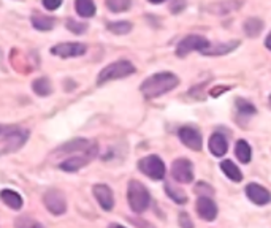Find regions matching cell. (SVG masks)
I'll list each match as a JSON object with an SVG mask.
<instances>
[{"instance_id":"6da1fadb","label":"cell","mask_w":271,"mask_h":228,"mask_svg":"<svg viewBox=\"0 0 271 228\" xmlns=\"http://www.w3.org/2000/svg\"><path fill=\"white\" fill-rule=\"evenodd\" d=\"M179 84V80L175 73L162 71L156 73L141 84V92L146 99H157L160 95H165L170 90H173Z\"/></svg>"},{"instance_id":"7a4b0ae2","label":"cell","mask_w":271,"mask_h":228,"mask_svg":"<svg viewBox=\"0 0 271 228\" xmlns=\"http://www.w3.org/2000/svg\"><path fill=\"white\" fill-rule=\"evenodd\" d=\"M29 140V131L20 127L8 128L0 138V157L20 150Z\"/></svg>"},{"instance_id":"3957f363","label":"cell","mask_w":271,"mask_h":228,"mask_svg":"<svg viewBox=\"0 0 271 228\" xmlns=\"http://www.w3.org/2000/svg\"><path fill=\"white\" fill-rule=\"evenodd\" d=\"M127 200H129V206L133 213L141 214L149 207V192L148 188L144 187L140 181L132 179L127 185Z\"/></svg>"},{"instance_id":"277c9868","label":"cell","mask_w":271,"mask_h":228,"mask_svg":"<svg viewBox=\"0 0 271 228\" xmlns=\"http://www.w3.org/2000/svg\"><path fill=\"white\" fill-rule=\"evenodd\" d=\"M135 73V67L132 62L129 61H118L113 62L110 65H106L100 73H99V84H105L108 81H113V80H121L125 78V76L133 74Z\"/></svg>"},{"instance_id":"5b68a950","label":"cell","mask_w":271,"mask_h":228,"mask_svg":"<svg viewBox=\"0 0 271 228\" xmlns=\"http://www.w3.org/2000/svg\"><path fill=\"white\" fill-rule=\"evenodd\" d=\"M138 169L141 171L144 176H148L152 181H162L165 178V173H167L165 163L162 162V159L157 157V156L143 157L138 162Z\"/></svg>"},{"instance_id":"8992f818","label":"cell","mask_w":271,"mask_h":228,"mask_svg":"<svg viewBox=\"0 0 271 228\" xmlns=\"http://www.w3.org/2000/svg\"><path fill=\"white\" fill-rule=\"evenodd\" d=\"M209 48V42L205 36L200 35H189L184 40H181L179 45L176 46V55L178 57H186L192 51H202L205 52Z\"/></svg>"},{"instance_id":"52a82bcc","label":"cell","mask_w":271,"mask_h":228,"mask_svg":"<svg viewBox=\"0 0 271 228\" xmlns=\"http://www.w3.org/2000/svg\"><path fill=\"white\" fill-rule=\"evenodd\" d=\"M97 154V146H92L89 150L86 152H81V154H75L73 157H68L67 160H64L59 168L62 171H68V173H73V171H78L81 169L86 163H89L92 160Z\"/></svg>"},{"instance_id":"ba28073f","label":"cell","mask_w":271,"mask_h":228,"mask_svg":"<svg viewBox=\"0 0 271 228\" xmlns=\"http://www.w3.org/2000/svg\"><path fill=\"white\" fill-rule=\"evenodd\" d=\"M43 203H45V207L54 216H62L67 211V200L64 194L56 188L48 190L43 197Z\"/></svg>"},{"instance_id":"9c48e42d","label":"cell","mask_w":271,"mask_h":228,"mask_svg":"<svg viewBox=\"0 0 271 228\" xmlns=\"http://www.w3.org/2000/svg\"><path fill=\"white\" fill-rule=\"evenodd\" d=\"M171 176L179 184H190L193 181V165L187 159H178L171 165Z\"/></svg>"},{"instance_id":"30bf717a","label":"cell","mask_w":271,"mask_h":228,"mask_svg":"<svg viewBox=\"0 0 271 228\" xmlns=\"http://www.w3.org/2000/svg\"><path fill=\"white\" fill-rule=\"evenodd\" d=\"M178 137H179L181 141H183L184 146H187V147L192 149V150H200L202 146H203L202 135H200V131H198L197 128H192V127H183V128H179Z\"/></svg>"},{"instance_id":"8fae6325","label":"cell","mask_w":271,"mask_h":228,"mask_svg":"<svg viewBox=\"0 0 271 228\" xmlns=\"http://www.w3.org/2000/svg\"><path fill=\"white\" fill-rule=\"evenodd\" d=\"M246 195L247 198L254 203V204H259V206H265L271 201V194L268 192V190L260 185V184H247L246 185Z\"/></svg>"},{"instance_id":"7c38bea8","label":"cell","mask_w":271,"mask_h":228,"mask_svg":"<svg viewBox=\"0 0 271 228\" xmlns=\"http://www.w3.org/2000/svg\"><path fill=\"white\" fill-rule=\"evenodd\" d=\"M197 214L206 222H212L218 217V206L208 197H200L197 200Z\"/></svg>"},{"instance_id":"4fadbf2b","label":"cell","mask_w":271,"mask_h":228,"mask_svg":"<svg viewBox=\"0 0 271 228\" xmlns=\"http://www.w3.org/2000/svg\"><path fill=\"white\" fill-rule=\"evenodd\" d=\"M94 197L99 201L100 207L105 209V211H111L114 207V195H113V190L105 185V184H97L94 185Z\"/></svg>"},{"instance_id":"5bb4252c","label":"cell","mask_w":271,"mask_h":228,"mask_svg":"<svg viewBox=\"0 0 271 228\" xmlns=\"http://www.w3.org/2000/svg\"><path fill=\"white\" fill-rule=\"evenodd\" d=\"M86 46L81 43H61L52 46L51 52L54 55H59L62 59H68V57H80L86 52Z\"/></svg>"},{"instance_id":"9a60e30c","label":"cell","mask_w":271,"mask_h":228,"mask_svg":"<svg viewBox=\"0 0 271 228\" xmlns=\"http://www.w3.org/2000/svg\"><path fill=\"white\" fill-rule=\"evenodd\" d=\"M92 146H95L94 143H90L89 140H84V138H76V140H71V141H67L64 146L59 147L61 152L64 154H81V152H86L89 150Z\"/></svg>"},{"instance_id":"2e32d148","label":"cell","mask_w":271,"mask_h":228,"mask_svg":"<svg viewBox=\"0 0 271 228\" xmlns=\"http://www.w3.org/2000/svg\"><path fill=\"white\" fill-rule=\"evenodd\" d=\"M228 143L222 133H212L209 138V150L214 157H222L227 154Z\"/></svg>"},{"instance_id":"e0dca14e","label":"cell","mask_w":271,"mask_h":228,"mask_svg":"<svg viewBox=\"0 0 271 228\" xmlns=\"http://www.w3.org/2000/svg\"><path fill=\"white\" fill-rule=\"evenodd\" d=\"M0 198H2V201L8 207L14 209V211H20V209L23 207V198H21V195L17 194V192H14V190L4 188L2 192H0Z\"/></svg>"},{"instance_id":"ac0fdd59","label":"cell","mask_w":271,"mask_h":228,"mask_svg":"<svg viewBox=\"0 0 271 228\" xmlns=\"http://www.w3.org/2000/svg\"><path fill=\"white\" fill-rule=\"evenodd\" d=\"M221 169L224 171V175L235 182H241L243 181V173L240 171V168L235 165L231 160H224L221 162Z\"/></svg>"},{"instance_id":"d6986e66","label":"cell","mask_w":271,"mask_h":228,"mask_svg":"<svg viewBox=\"0 0 271 228\" xmlns=\"http://www.w3.org/2000/svg\"><path fill=\"white\" fill-rule=\"evenodd\" d=\"M235 154H237V159L241 163H249L250 157H252V149H250L249 143L244 140H238L237 146H235Z\"/></svg>"},{"instance_id":"ffe728a7","label":"cell","mask_w":271,"mask_h":228,"mask_svg":"<svg viewBox=\"0 0 271 228\" xmlns=\"http://www.w3.org/2000/svg\"><path fill=\"white\" fill-rule=\"evenodd\" d=\"M75 7H76V13L81 17H92L95 14L94 0H76Z\"/></svg>"},{"instance_id":"44dd1931","label":"cell","mask_w":271,"mask_h":228,"mask_svg":"<svg viewBox=\"0 0 271 228\" xmlns=\"http://www.w3.org/2000/svg\"><path fill=\"white\" fill-rule=\"evenodd\" d=\"M32 24L38 30H51L54 27V19L49 16H45L42 13H35V14H32Z\"/></svg>"},{"instance_id":"7402d4cb","label":"cell","mask_w":271,"mask_h":228,"mask_svg":"<svg viewBox=\"0 0 271 228\" xmlns=\"http://www.w3.org/2000/svg\"><path fill=\"white\" fill-rule=\"evenodd\" d=\"M32 89L33 92L40 95V97H46V95H49L52 92V86L49 83L48 78H38V80H35L32 83Z\"/></svg>"},{"instance_id":"603a6c76","label":"cell","mask_w":271,"mask_h":228,"mask_svg":"<svg viewBox=\"0 0 271 228\" xmlns=\"http://www.w3.org/2000/svg\"><path fill=\"white\" fill-rule=\"evenodd\" d=\"M165 192H167V195H168L175 203H178V204H184V203L187 201V195L183 192V190L178 188V187H175V185H171V184H165Z\"/></svg>"},{"instance_id":"cb8c5ba5","label":"cell","mask_w":271,"mask_h":228,"mask_svg":"<svg viewBox=\"0 0 271 228\" xmlns=\"http://www.w3.org/2000/svg\"><path fill=\"white\" fill-rule=\"evenodd\" d=\"M108 30L116 33V35H125V33H129L132 30V24L127 23V21H116V23H110L106 26Z\"/></svg>"},{"instance_id":"d4e9b609","label":"cell","mask_w":271,"mask_h":228,"mask_svg":"<svg viewBox=\"0 0 271 228\" xmlns=\"http://www.w3.org/2000/svg\"><path fill=\"white\" fill-rule=\"evenodd\" d=\"M263 29V23L259 21V19H249V21L244 23V32L249 36H257Z\"/></svg>"},{"instance_id":"484cf974","label":"cell","mask_w":271,"mask_h":228,"mask_svg":"<svg viewBox=\"0 0 271 228\" xmlns=\"http://www.w3.org/2000/svg\"><path fill=\"white\" fill-rule=\"evenodd\" d=\"M130 5H132V0H106V7L114 13L129 10Z\"/></svg>"},{"instance_id":"4316f807","label":"cell","mask_w":271,"mask_h":228,"mask_svg":"<svg viewBox=\"0 0 271 228\" xmlns=\"http://www.w3.org/2000/svg\"><path fill=\"white\" fill-rule=\"evenodd\" d=\"M14 225H16V228H45L40 222H37L32 217H27V216L17 217Z\"/></svg>"},{"instance_id":"83f0119b","label":"cell","mask_w":271,"mask_h":228,"mask_svg":"<svg viewBox=\"0 0 271 228\" xmlns=\"http://www.w3.org/2000/svg\"><path fill=\"white\" fill-rule=\"evenodd\" d=\"M237 108H238L240 114H243V116H252V114H256L254 105H252L250 102H247V100H243V99L237 100Z\"/></svg>"},{"instance_id":"f1b7e54d","label":"cell","mask_w":271,"mask_h":228,"mask_svg":"<svg viewBox=\"0 0 271 228\" xmlns=\"http://www.w3.org/2000/svg\"><path fill=\"white\" fill-rule=\"evenodd\" d=\"M235 46H238V43L235 42V43H227V45H218V46H214V48H208L203 54H227L230 52Z\"/></svg>"},{"instance_id":"f546056e","label":"cell","mask_w":271,"mask_h":228,"mask_svg":"<svg viewBox=\"0 0 271 228\" xmlns=\"http://www.w3.org/2000/svg\"><path fill=\"white\" fill-rule=\"evenodd\" d=\"M67 27H68L70 32H75V33H84L86 29H87L86 24H80V23L73 21V19H68V21H67Z\"/></svg>"},{"instance_id":"4dcf8cb0","label":"cell","mask_w":271,"mask_h":228,"mask_svg":"<svg viewBox=\"0 0 271 228\" xmlns=\"http://www.w3.org/2000/svg\"><path fill=\"white\" fill-rule=\"evenodd\" d=\"M178 222H179V226H181V228H193V222H192V219L189 217L187 213H181Z\"/></svg>"},{"instance_id":"1f68e13d","label":"cell","mask_w":271,"mask_h":228,"mask_svg":"<svg viewBox=\"0 0 271 228\" xmlns=\"http://www.w3.org/2000/svg\"><path fill=\"white\" fill-rule=\"evenodd\" d=\"M62 5V0H43V7L49 11L57 10Z\"/></svg>"},{"instance_id":"d6a6232c","label":"cell","mask_w":271,"mask_h":228,"mask_svg":"<svg viewBox=\"0 0 271 228\" xmlns=\"http://www.w3.org/2000/svg\"><path fill=\"white\" fill-rule=\"evenodd\" d=\"M265 46H266V48H268V49L271 51V33H269V35L266 36V40H265Z\"/></svg>"},{"instance_id":"836d02e7","label":"cell","mask_w":271,"mask_h":228,"mask_svg":"<svg viewBox=\"0 0 271 228\" xmlns=\"http://www.w3.org/2000/svg\"><path fill=\"white\" fill-rule=\"evenodd\" d=\"M108 228H125V226H122V225H118V223H113V225H110Z\"/></svg>"},{"instance_id":"e575fe53","label":"cell","mask_w":271,"mask_h":228,"mask_svg":"<svg viewBox=\"0 0 271 228\" xmlns=\"http://www.w3.org/2000/svg\"><path fill=\"white\" fill-rule=\"evenodd\" d=\"M151 4H162V2H165V0H149Z\"/></svg>"},{"instance_id":"d590c367","label":"cell","mask_w":271,"mask_h":228,"mask_svg":"<svg viewBox=\"0 0 271 228\" xmlns=\"http://www.w3.org/2000/svg\"><path fill=\"white\" fill-rule=\"evenodd\" d=\"M269 106H271V95H269Z\"/></svg>"},{"instance_id":"8d00e7d4","label":"cell","mask_w":271,"mask_h":228,"mask_svg":"<svg viewBox=\"0 0 271 228\" xmlns=\"http://www.w3.org/2000/svg\"><path fill=\"white\" fill-rule=\"evenodd\" d=\"M0 133H2V127H0Z\"/></svg>"}]
</instances>
